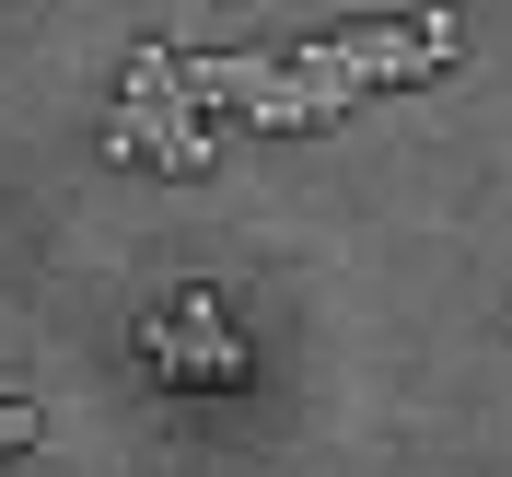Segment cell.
<instances>
[{"instance_id": "obj_1", "label": "cell", "mask_w": 512, "mask_h": 477, "mask_svg": "<svg viewBox=\"0 0 512 477\" xmlns=\"http://www.w3.org/2000/svg\"><path fill=\"white\" fill-rule=\"evenodd\" d=\"M280 59L326 94V117H350V105L396 94V82L454 70L466 59V24H454V12H419V24H326V35H303V47H280Z\"/></svg>"}, {"instance_id": "obj_2", "label": "cell", "mask_w": 512, "mask_h": 477, "mask_svg": "<svg viewBox=\"0 0 512 477\" xmlns=\"http://www.w3.org/2000/svg\"><path fill=\"white\" fill-rule=\"evenodd\" d=\"M105 152H140V163H163V175H210L222 128H210V105L187 94V59H175V47H128V82H117V128H105Z\"/></svg>"}, {"instance_id": "obj_3", "label": "cell", "mask_w": 512, "mask_h": 477, "mask_svg": "<svg viewBox=\"0 0 512 477\" xmlns=\"http://www.w3.org/2000/svg\"><path fill=\"white\" fill-rule=\"evenodd\" d=\"M140 361H152L163 384H233V373H245V338H233L222 291H210V280H187L163 315H140Z\"/></svg>"}, {"instance_id": "obj_4", "label": "cell", "mask_w": 512, "mask_h": 477, "mask_svg": "<svg viewBox=\"0 0 512 477\" xmlns=\"http://www.w3.org/2000/svg\"><path fill=\"white\" fill-rule=\"evenodd\" d=\"M35 431H47V419H35L24 396H0V454H12V443H35Z\"/></svg>"}]
</instances>
